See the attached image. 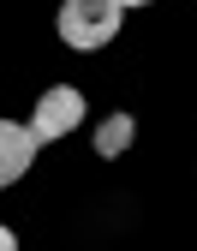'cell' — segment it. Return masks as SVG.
<instances>
[{
    "mask_svg": "<svg viewBox=\"0 0 197 251\" xmlns=\"http://www.w3.org/2000/svg\"><path fill=\"white\" fill-rule=\"evenodd\" d=\"M120 0H66L60 6V42L66 48H102V42H114L120 36Z\"/></svg>",
    "mask_w": 197,
    "mask_h": 251,
    "instance_id": "cell-1",
    "label": "cell"
},
{
    "mask_svg": "<svg viewBox=\"0 0 197 251\" xmlns=\"http://www.w3.org/2000/svg\"><path fill=\"white\" fill-rule=\"evenodd\" d=\"M78 120H84V90H72V84L42 90L36 114H30V126H36V138H42V144H48V138H66Z\"/></svg>",
    "mask_w": 197,
    "mask_h": 251,
    "instance_id": "cell-2",
    "label": "cell"
},
{
    "mask_svg": "<svg viewBox=\"0 0 197 251\" xmlns=\"http://www.w3.org/2000/svg\"><path fill=\"white\" fill-rule=\"evenodd\" d=\"M36 126H0V185H12V179H24L30 174V162H36Z\"/></svg>",
    "mask_w": 197,
    "mask_h": 251,
    "instance_id": "cell-3",
    "label": "cell"
},
{
    "mask_svg": "<svg viewBox=\"0 0 197 251\" xmlns=\"http://www.w3.org/2000/svg\"><path fill=\"white\" fill-rule=\"evenodd\" d=\"M131 138H138V120L131 114H108L102 126H96V155H125Z\"/></svg>",
    "mask_w": 197,
    "mask_h": 251,
    "instance_id": "cell-4",
    "label": "cell"
},
{
    "mask_svg": "<svg viewBox=\"0 0 197 251\" xmlns=\"http://www.w3.org/2000/svg\"><path fill=\"white\" fill-rule=\"evenodd\" d=\"M0 251H18V239H12V227H6V233H0Z\"/></svg>",
    "mask_w": 197,
    "mask_h": 251,
    "instance_id": "cell-5",
    "label": "cell"
},
{
    "mask_svg": "<svg viewBox=\"0 0 197 251\" xmlns=\"http://www.w3.org/2000/svg\"><path fill=\"white\" fill-rule=\"evenodd\" d=\"M120 6H149V0H120Z\"/></svg>",
    "mask_w": 197,
    "mask_h": 251,
    "instance_id": "cell-6",
    "label": "cell"
}]
</instances>
